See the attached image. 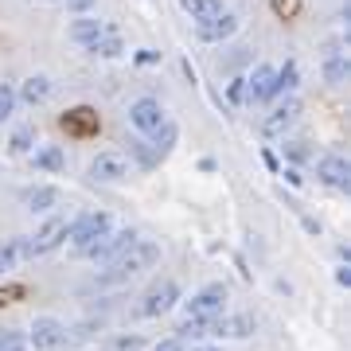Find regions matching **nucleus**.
<instances>
[{
  "label": "nucleus",
  "mask_w": 351,
  "mask_h": 351,
  "mask_svg": "<svg viewBox=\"0 0 351 351\" xmlns=\"http://www.w3.org/2000/svg\"><path fill=\"white\" fill-rule=\"evenodd\" d=\"M106 32H110V27L101 24V20H90V16H78L75 24H71V39H75L78 47H90V43L101 39Z\"/></svg>",
  "instance_id": "nucleus-17"
},
{
  "label": "nucleus",
  "mask_w": 351,
  "mask_h": 351,
  "mask_svg": "<svg viewBox=\"0 0 351 351\" xmlns=\"http://www.w3.org/2000/svg\"><path fill=\"white\" fill-rule=\"evenodd\" d=\"M66 8H71V12H78V16H86L90 8H94V4H98V0H63Z\"/></svg>",
  "instance_id": "nucleus-29"
},
{
  "label": "nucleus",
  "mask_w": 351,
  "mask_h": 351,
  "mask_svg": "<svg viewBox=\"0 0 351 351\" xmlns=\"http://www.w3.org/2000/svg\"><path fill=\"white\" fill-rule=\"evenodd\" d=\"M336 281H339V285H351V265L348 262L336 265Z\"/></svg>",
  "instance_id": "nucleus-31"
},
{
  "label": "nucleus",
  "mask_w": 351,
  "mask_h": 351,
  "mask_svg": "<svg viewBox=\"0 0 351 351\" xmlns=\"http://www.w3.org/2000/svg\"><path fill=\"white\" fill-rule=\"evenodd\" d=\"M250 332H254V316H223V336L242 339V336H250Z\"/></svg>",
  "instance_id": "nucleus-24"
},
{
  "label": "nucleus",
  "mask_w": 351,
  "mask_h": 351,
  "mask_svg": "<svg viewBox=\"0 0 351 351\" xmlns=\"http://www.w3.org/2000/svg\"><path fill=\"white\" fill-rule=\"evenodd\" d=\"M110 230H113V219L106 211H86V215H78L75 223H66V239H71V250L86 258L90 246H94L101 234H110Z\"/></svg>",
  "instance_id": "nucleus-2"
},
{
  "label": "nucleus",
  "mask_w": 351,
  "mask_h": 351,
  "mask_svg": "<svg viewBox=\"0 0 351 351\" xmlns=\"http://www.w3.org/2000/svg\"><path fill=\"white\" fill-rule=\"evenodd\" d=\"M297 113H301V101H297V98H285L281 106H274V113L265 117V125H262V129L269 133V137H277V133H285V129L297 121Z\"/></svg>",
  "instance_id": "nucleus-14"
},
{
  "label": "nucleus",
  "mask_w": 351,
  "mask_h": 351,
  "mask_svg": "<svg viewBox=\"0 0 351 351\" xmlns=\"http://www.w3.org/2000/svg\"><path fill=\"white\" fill-rule=\"evenodd\" d=\"M191 351H223V348H219V343H195Z\"/></svg>",
  "instance_id": "nucleus-33"
},
{
  "label": "nucleus",
  "mask_w": 351,
  "mask_h": 351,
  "mask_svg": "<svg viewBox=\"0 0 351 351\" xmlns=\"http://www.w3.org/2000/svg\"><path fill=\"white\" fill-rule=\"evenodd\" d=\"M164 121H168V113H164V106L156 98H137L129 106V125L137 129L141 137H149L152 129H160Z\"/></svg>",
  "instance_id": "nucleus-8"
},
{
  "label": "nucleus",
  "mask_w": 351,
  "mask_h": 351,
  "mask_svg": "<svg viewBox=\"0 0 351 351\" xmlns=\"http://www.w3.org/2000/svg\"><path fill=\"white\" fill-rule=\"evenodd\" d=\"M86 51H90V55H98V59H117V55L125 51V43H121V39L113 36V32H106V36L94 39V43H90Z\"/></svg>",
  "instance_id": "nucleus-23"
},
{
  "label": "nucleus",
  "mask_w": 351,
  "mask_h": 351,
  "mask_svg": "<svg viewBox=\"0 0 351 351\" xmlns=\"http://www.w3.org/2000/svg\"><path fill=\"white\" fill-rule=\"evenodd\" d=\"M133 242H137V230L121 226V230H110V234H101V239L86 250V258H90V262H101V265H106V262H113L117 254H125Z\"/></svg>",
  "instance_id": "nucleus-7"
},
{
  "label": "nucleus",
  "mask_w": 351,
  "mask_h": 351,
  "mask_svg": "<svg viewBox=\"0 0 351 351\" xmlns=\"http://www.w3.org/2000/svg\"><path fill=\"white\" fill-rule=\"evenodd\" d=\"M20 262H24V234H20V239L0 242V277L12 274V269H16Z\"/></svg>",
  "instance_id": "nucleus-20"
},
{
  "label": "nucleus",
  "mask_w": 351,
  "mask_h": 351,
  "mask_svg": "<svg viewBox=\"0 0 351 351\" xmlns=\"http://www.w3.org/2000/svg\"><path fill=\"white\" fill-rule=\"evenodd\" d=\"M180 285H176L172 277H164V281H152L149 289H145V297H141V316H149V320H156V316H168L180 304Z\"/></svg>",
  "instance_id": "nucleus-4"
},
{
  "label": "nucleus",
  "mask_w": 351,
  "mask_h": 351,
  "mask_svg": "<svg viewBox=\"0 0 351 351\" xmlns=\"http://www.w3.org/2000/svg\"><path fill=\"white\" fill-rule=\"evenodd\" d=\"M32 160H36V168H43V172H59V168L66 164V156H63L59 145H43V149L32 152Z\"/></svg>",
  "instance_id": "nucleus-22"
},
{
  "label": "nucleus",
  "mask_w": 351,
  "mask_h": 351,
  "mask_svg": "<svg viewBox=\"0 0 351 351\" xmlns=\"http://www.w3.org/2000/svg\"><path fill=\"white\" fill-rule=\"evenodd\" d=\"M20 199L32 215H47L51 207H59V188L55 184H32V188L20 191Z\"/></svg>",
  "instance_id": "nucleus-13"
},
{
  "label": "nucleus",
  "mask_w": 351,
  "mask_h": 351,
  "mask_svg": "<svg viewBox=\"0 0 351 351\" xmlns=\"http://www.w3.org/2000/svg\"><path fill=\"white\" fill-rule=\"evenodd\" d=\"M129 152L137 156L141 168H156V164H160V160H156V152L149 149V141H145V137H133V141H129Z\"/></svg>",
  "instance_id": "nucleus-26"
},
{
  "label": "nucleus",
  "mask_w": 351,
  "mask_h": 351,
  "mask_svg": "<svg viewBox=\"0 0 351 351\" xmlns=\"http://www.w3.org/2000/svg\"><path fill=\"white\" fill-rule=\"evenodd\" d=\"M16 106H20V98H16V86H12V82H0V125H4V121L16 113Z\"/></svg>",
  "instance_id": "nucleus-25"
},
{
  "label": "nucleus",
  "mask_w": 351,
  "mask_h": 351,
  "mask_svg": "<svg viewBox=\"0 0 351 351\" xmlns=\"http://www.w3.org/2000/svg\"><path fill=\"white\" fill-rule=\"evenodd\" d=\"M188 316H223L226 308V285L223 281H207L203 289H195L188 301H184Z\"/></svg>",
  "instance_id": "nucleus-6"
},
{
  "label": "nucleus",
  "mask_w": 351,
  "mask_h": 351,
  "mask_svg": "<svg viewBox=\"0 0 351 351\" xmlns=\"http://www.w3.org/2000/svg\"><path fill=\"white\" fill-rule=\"evenodd\" d=\"M90 176L101 180V184H121L129 176V164H125V156H117V152H98V156L90 160Z\"/></svg>",
  "instance_id": "nucleus-11"
},
{
  "label": "nucleus",
  "mask_w": 351,
  "mask_h": 351,
  "mask_svg": "<svg viewBox=\"0 0 351 351\" xmlns=\"http://www.w3.org/2000/svg\"><path fill=\"white\" fill-rule=\"evenodd\" d=\"M55 94V82H51L47 75H32V78H24V86L16 90V98L20 101H27V106H43V101Z\"/></svg>",
  "instance_id": "nucleus-15"
},
{
  "label": "nucleus",
  "mask_w": 351,
  "mask_h": 351,
  "mask_svg": "<svg viewBox=\"0 0 351 351\" xmlns=\"http://www.w3.org/2000/svg\"><path fill=\"white\" fill-rule=\"evenodd\" d=\"M156 262H160V246H156V242H149V239H137L125 254H117L113 262H106V269H101L94 281H98V285H106V289H110V285H125V281H133L137 274L152 269Z\"/></svg>",
  "instance_id": "nucleus-1"
},
{
  "label": "nucleus",
  "mask_w": 351,
  "mask_h": 351,
  "mask_svg": "<svg viewBox=\"0 0 351 351\" xmlns=\"http://www.w3.org/2000/svg\"><path fill=\"white\" fill-rule=\"evenodd\" d=\"M63 242H66V219L51 215L36 234H24V258H43V254L59 250Z\"/></svg>",
  "instance_id": "nucleus-5"
},
{
  "label": "nucleus",
  "mask_w": 351,
  "mask_h": 351,
  "mask_svg": "<svg viewBox=\"0 0 351 351\" xmlns=\"http://www.w3.org/2000/svg\"><path fill=\"white\" fill-rule=\"evenodd\" d=\"M145 141H149V149L156 152V160H164V156L176 149V141H180V129H176V121H164V125H160V129H152Z\"/></svg>",
  "instance_id": "nucleus-16"
},
{
  "label": "nucleus",
  "mask_w": 351,
  "mask_h": 351,
  "mask_svg": "<svg viewBox=\"0 0 351 351\" xmlns=\"http://www.w3.org/2000/svg\"><path fill=\"white\" fill-rule=\"evenodd\" d=\"M316 176H320V184H328V188H336V191H348V184H351V168L339 152H324L316 160Z\"/></svg>",
  "instance_id": "nucleus-9"
},
{
  "label": "nucleus",
  "mask_w": 351,
  "mask_h": 351,
  "mask_svg": "<svg viewBox=\"0 0 351 351\" xmlns=\"http://www.w3.org/2000/svg\"><path fill=\"white\" fill-rule=\"evenodd\" d=\"M0 351H27L24 332H0Z\"/></svg>",
  "instance_id": "nucleus-28"
},
{
  "label": "nucleus",
  "mask_w": 351,
  "mask_h": 351,
  "mask_svg": "<svg viewBox=\"0 0 351 351\" xmlns=\"http://www.w3.org/2000/svg\"><path fill=\"white\" fill-rule=\"evenodd\" d=\"M180 8L199 24V20H211V16H219V12H226V4L223 0H180Z\"/></svg>",
  "instance_id": "nucleus-19"
},
{
  "label": "nucleus",
  "mask_w": 351,
  "mask_h": 351,
  "mask_svg": "<svg viewBox=\"0 0 351 351\" xmlns=\"http://www.w3.org/2000/svg\"><path fill=\"white\" fill-rule=\"evenodd\" d=\"M242 86H246V98L250 101H269L277 98V66H258L250 78H242Z\"/></svg>",
  "instance_id": "nucleus-12"
},
{
  "label": "nucleus",
  "mask_w": 351,
  "mask_h": 351,
  "mask_svg": "<svg viewBox=\"0 0 351 351\" xmlns=\"http://www.w3.org/2000/svg\"><path fill=\"white\" fill-rule=\"evenodd\" d=\"M152 351H188V348H184V339H160Z\"/></svg>",
  "instance_id": "nucleus-30"
},
{
  "label": "nucleus",
  "mask_w": 351,
  "mask_h": 351,
  "mask_svg": "<svg viewBox=\"0 0 351 351\" xmlns=\"http://www.w3.org/2000/svg\"><path fill=\"white\" fill-rule=\"evenodd\" d=\"M8 297H24V289L16 285V289H8V293H4V289H0V304H12V301H8Z\"/></svg>",
  "instance_id": "nucleus-32"
},
{
  "label": "nucleus",
  "mask_w": 351,
  "mask_h": 351,
  "mask_svg": "<svg viewBox=\"0 0 351 351\" xmlns=\"http://www.w3.org/2000/svg\"><path fill=\"white\" fill-rule=\"evenodd\" d=\"M66 339H71V332H66V324L59 316L43 313L27 324V348H36V351H63Z\"/></svg>",
  "instance_id": "nucleus-3"
},
{
  "label": "nucleus",
  "mask_w": 351,
  "mask_h": 351,
  "mask_svg": "<svg viewBox=\"0 0 351 351\" xmlns=\"http://www.w3.org/2000/svg\"><path fill=\"white\" fill-rule=\"evenodd\" d=\"M36 145H39L36 125H20V129L12 133V141H8V149H12V156H32V152H36Z\"/></svg>",
  "instance_id": "nucleus-21"
},
{
  "label": "nucleus",
  "mask_w": 351,
  "mask_h": 351,
  "mask_svg": "<svg viewBox=\"0 0 351 351\" xmlns=\"http://www.w3.org/2000/svg\"><path fill=\"white\" fill-rule=\"evenodd\" d=\"M239 32V16L234 12H219L211 16V20H199L195 24V36L203 39V43H223V39H230Z\"/></svg>",
  "instance_id": "nucleus-10"
},
{
  "label": "nucleus",
  "mask_w": 351,
  "mask_h": 351,
  "mask_svg": "<svg viewBox=\"0 0 351 351\" xmlns=\"http://www.w3.org/2000/svg\"><path fill=\"white\" fill-rule=\"evenodd\" d=\"M324 78L332 82V86H343V82H348V59H343V51L328 47V55H324Z\"/></svg>",
  "instance_id": "nucleus-18"
},
{
  "label": "nucleus",
  "mask_w": 351,
  "mask_h": 351,
  "mask_svg": "<svg viewBox=\"0 0 351 351\" xmlns=\"http://www.w3.org/2000/svg\"><path fill=\"white\" fill-rule=\"evenodd\" d=\"M297 75H301V71H297V63H293V59H289L285 66H277V94H285V90L297 86Z\"/></svg>",
  "instance_id": "nucleus-27"
}]
</instances>
